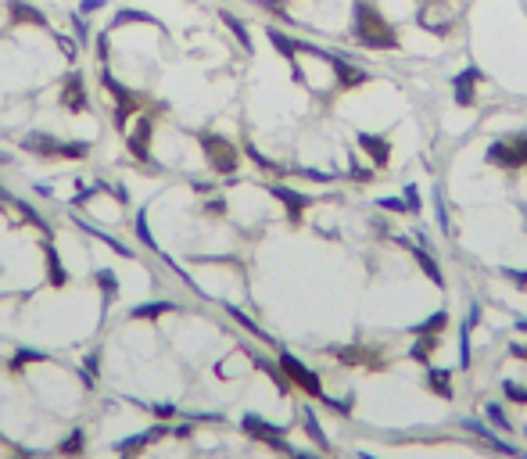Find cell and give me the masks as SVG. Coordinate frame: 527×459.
Listing matches in <instances>:
<instances>
[{
    "label": "cell",
    "instance_id": "cell-44",
    "mask_svg": "<svg viewBox=\"0 0 527 459\" xmlns=\"http://www.w3.org/2000/svg\"><path fill=\"white\" fill-rule=\"evenodd\" d=\"M58 47H61V51H65L69 58H75V43H72L69 36H58Z\"/></svg>",
    "mask_w": 527,
    "mask_h": 459
},
{
    "label": "cell",
    "instance_id": "cell-7",
    "mask_svg": "<svg viewBox=\"0 0 527 459\" xmlns=\"http://www.w3.org/2000/svg\"><path fill=\"white\" fill-rule=\"evenodd\" d=\"M165 434H169V427H165V423H154L151 431H143V434H133V438H122V441H115V452H119L122 459H137L143 449L151 445V441L165 438Z\"/></svg>",
    "mask_w": 527,
    "mask_h": 459
},
{
    "label": "cell",
    "instance_id": "cell-52",
    "mask_svg": "<svg viewBox=\"0 0 527 459\" xmlns=\"http://www.w3.org/2000/svg\"><path fill=\"white\" fill-rule=\"evenodd\" d=\"M4 162H8V158H4V154H0V165H4Z\"/></svg>",
    "mask_w": 527,
    "mask_h": 459
},
{
    "label": "cell",
    "instance_id": "cell-22",
    "mask_svg": "<svg viewBox=\"0 0 527 459\" xmlns=\"http://www.w3.org/2000/svg\"><path fill=\"white\" fill-rule=\"evenodd\" d=\"M427 388L438 391L441 399H452V377H449V370H427Z\"/></svg>",
    "mask_w": 527,
    "mask_h": 459
},
{
    "label": "cell",
    "instance_id": "cell-34",
    "mask_svg": "<svg viewBox=\"0 0 527 459\" xmlns=\"http://www.w3.org/2000/svg\"><path fill=\"white\" fill-rule=\"evenodd\" d=\"M226 312H230V316H233V320H237V323H241L244 330H251V334H255V338H266V330H262V327H255V323H251V320H248V316H244L241 309H237V305H226ZM266 341H269V338H266Z\"/></svg>",
    "mask_w": 527,
    "mask_h": 459
},
{
    "label": "cell",
    "instance_id": "cell-53",
    "mask_svg": "<svg viewBox=\"0 0 527 459\" xmlns=\"http://www.w3.org/2000/svg\"><path fill=\"white\" fill-rule=\"evenodd\" d=\"M524 438H527V427H524Z\"/></svg>",
    "mask_w": 527,
    "mask_h": 459
},
{
    "label": "cell",
    "instance_id": "cell-50",
    "mask_svg": "<svg viewBox=\"0 0 527 459\" xmlns=\"http://www.w3.org/2000/svg\"><path fill=\"white\" fill-rule=\"evenodd\" d=\"M291 459H312V456H305V452H291Z\"/></svg>",
    "mask_w": 527,
    "mask_h": 459
},
{
    "label": "cell",
    "instance_id": "cell-30",
    "mask_svg": "<svg viewBox=\"0 0 527 459\" xmlns=\"http://www.w3.org/2000/svg\"><path fill=\"white\" fill-rule=\"evenodd\" d=\"M86 154H90V144H86V140H61L58 158H86Z\"/></svg>",
    "mask_w": 527,
    "mask_h": 459
},
{
    "label": "cell",
    "instance_id": "cell-54",
    "mask_svg": "<svg viewBox=\"0 0 527 459\" xmlns=\"http://www.w3.org/2000/svg\"><path fill=\"white\" fill-rule=\"evenodd\" d=\"M520 459H527V452H524V456H520Z\"/></svg>",
    "mask_w": 527,
    "mask_h": 459
},
{
    "label": "cell",
    "instance_id": "cell-35",
    "mask_svg": "<svg viewBox=\"0 0 527 459\" xmlns=\"http://www.w3.org/2000/svg\"><path fill=\"white\" fill-rule=\"evenodd\" d=\"M499 276H506V280H513V283H517V287H520V291H527V273H524V269H513V266H502V269H499Z\"/></svg>",
    "mask_w": 527,
    "mask_h": 459
},
{
    "label": "cell",
    "instance_id": "cell-36",
    "mask_svg": "<svg viewBox=\"0 0 527 459\" xmlns=\"http://www.w3.org/2000/svg\"><path fill=\"white\" fill-rule=\"evenodd\" d=\"M434 212H438V226L445 233H452V223H449V212H445V201H441V191H434Z\"/></svg>",
    "mask_w": 527,
    "mask_h": 459
},
{
    "label": "cell",
    "instance_id": "cell-51",
    "mask_svg": "<svg viewBox=\"0 0 527 459\" xmlns=\"http://www.w3.org/2000/svg\"><path fill=\"white\" fill-rule=\"evenodd\" d=\"M359 459H377V456H370V452H359Z\"/></svg>",
    "mask_w": 527,
    "mask_h": 459
},
{
    "label": "cell",
    "instance_id": "cell-46",
    "mask_svg": "<svg viewBox=\"0 0 527 459\" xmlns=\"http://www.w3.org/2000/svg\"><path fill=\"white\" fill-rule=\"evenodd\" d=\"M351 176H355L359 183H370V180H373V172H370V169H351Z\"/></svg>",
    "mask_w": 527,
    "mask_h": 459
},
{
    "label": "cell",
    "instance_id": "cell-37",
    "mask_svg": "<svg viewBox=\"0 0 527 459\" xmlns=\"http://www.w3.org/2000/svg\"><path fill=\"white\" fill-rule=\"evenodd\" d=\"M248 154H251V162L259 165V169H266V172H280V165H277V162H269V158H266L262 151H255L251 144H248Z\"/></svg>",
    "mask_w": 527,
    "mask_h": 459
},
{
    "label": "cell",
    "instance_id": "cell-21",
    "mask_svg": "<svg viewBox=\"0 0 527 459\" xmlns=\"http://www.w3.org/2000/svg\"><path fill=\"white\" fill-rule=\"evenodd\" d=\"M301 420H305V431H309V438L316 441L323 452H330V438L323 434V427H319V420H316V413L312 409H301Z\"/></svg>",
    "mask_w": 527,
    "mask_h": 459
},
{
    "label": "cell",
    "instance_id": "cell-48",
    "mask_svg": "<svg viewBox=\"0 0 527 459\" xmlns=\"http://www.w3.org/2000/svg\"><path fill=\"white\" fill-rule=\"evenodd\" d=\"M0 204H14V194H8L4 187H0Z\"/></svg>",
    "mask_w": 527,
    "mask_h": 459
},
{
    "label": "cell",
    "instance_id": "cell-11",
    "mask_svg": "<svg viewBox=\"0 0 527 459\" xmlns=\"http://www.w3.org/2000/svg\"><path fill=\"white\" fill-rule=\"evenodd\" d=\"M269 194H273V198H280V201H283V209H287V215H291V219H294V223H298V219H301V212H305V209H309V204H312V201H309L305 194H298V191H291V187H280V183H277V187H269Z\"/></svg>",
    "mask_w": 527,
    "mask_h": 459
},
{
    "label": "cell",
    "instance_id": "cell-3",
    "mask_svg": "<svg viewBox=\"0 0 527 459\" xmlns=\"http://www.w3.org/2000/svg\"><path fill=\"white\" fill-rule=\"evenodd\" d=\"M484 158H488L491 165H502V169H520V165H527V133H517V137H509V140H495Z\"/></svg>",
    "mask_w": 527,
    "mask_h": 459
},
{
    "label": "cell",
    "instance_id": "cell-42",
    "mask_svg": "<svg viewBox=\"0 0 527 459\" xmlns=\"http://www.w3.org/2000/svg\"><path fill=\"white\" fill-rule=\"evenodd\" d=\"M380 209H388V212H409V204L406 201H398V198H384V201H377Z\"/></svg>",
    "mask_w": 527,
    "mask_h": 459
},
{
    "label": "cell",
    "instance_id": "cell-5",
    "mask_svg": "<svg viewBox=\"0 0 527 459\" xmlns=\"http://www.w3.org/2000/svg\"><path fill=\"white\" fill-rule=\"evenodd\" d=\"M241 427H244V431H248L251 438L266 441L269 449H277V452H287V456L294 452V449H291V445H287V441H283V431H280V427H277V423H269V420H262L259 413H248V416L241 420Z\"/></svg>",
    "mask_w": 527,
    "mask_h": 459
},
{
    "label": "cell",
    "instance_id": "cell-47",
    "mask_svg": "<svg viewBox=\"0 0 527 459\" xmlns=\"http://www.w3.org/2000/svg\"><path fill=\"white\" fill-rule=\"evenodd\" d=\"M204 212H226V204H222V201H219V198H215V201H212V204H204Z\"/></svg>",
    "mask_w": 527,
    "mask_h": 459
},
{
    "label": "cell",
    "instance_id": "cell-49",
    "mask_svg": "<svg viewBox=\"0 0 527 459\" xmlns=\"http://www.w3.org/2000/svg\"><path fill=\"white\" fill-rule=\"evenodd\" d=\"M509 352H513L517 359H527V348H520V344H513V348H509Z\"/></svg>",
    "mask_w": 527,
    "mask_h": 459
},
{
    "label": "cell",
    "instance_id": "cell-1",
    "mask_svg": "<svg viewBox=\"0 0 527 459\" xmlns=\"http://www.w3.org/2000/svg\"><path fill=\"white\" fill-rule=\"evenodd\" d=\"M351 19H355V36H359V43L373 47V51H380V47H395V43H398L395 29H391L384 19H380V11H377V8H370V4H355Z\"/></svg>",
    "mask_w": 527,
    "mask_h": 459
},
{
    "label": "cell",
    "instance_id": "cell-9",
    "mask_svg": "<svg viewBox=\"0 0 527 459\" xmlns=\"http://www.w3.org/2000/svg\"><path fill=\"white\" fill-rule=\"evenodd\" d=\"M61 104L69 112H86V86H83V75L72 72L65 83H61Z\"/></svg>",
    "mask_w": 527,
    "mask_h": 459
},
{
    "label": "cell",
    "instance_id": "cell-20",
    "mask_svg": "<svg viewBox=\"0 0 527 459\" xmlns=\"http://www.w3.org/2000/svg\"><path fill=\"white\" fill-rule=\"evenodd\" d=\"M484 420L495 427V431H502V434H509V431H513V423H509V416H506L502 402H488V405H484Z\"/></svg>",
    "mask_w": 527,
    "mask_h": 459
},
{
    "label": "cell",
    "instance_id": "cell-28",
    "mask_svg": "<svg viewBox=\"0 0 527 459\" xmlns=\"http://www.w3.org/2000/svg\"><path fill=\"white\" fill-rule=\"evenodd\" d=\"M434 348H438V341H434V338H430V334H420V341L409 348V359H417V362H427V355L434 352Z\"/></svg>",
    "mask_w": 527,
    "mask_h": 459
},
{
    "label": "cell",
    "instance_id": "cell-24",
    "mask_svg": "<svg viewBox=\"0 0 527 459\" xmlns=\"http://www.w3.org/2000/svg\"><path fill=\"white\" fill-rule=\"evenodd\" d=\"M83 445H86V434L75 427V431H72V434H69V438L58 445V452L65 456V459H79V456H83Z\"/></svg>",
    "mask_w": 527,
    "mask_h": 459
},
{
    "label": "cell",
    "instance_id": "cell-10",
    "mask_svg": "<svg viewBox=\"0 0 527 459\" xmlns=\"http://www.w3.org/2000/svg\"><path fill=\"white\" fill-rule=\"evenodd\" d=\"M151 130H154V122L151 115H140V126L130 133V154L137 158V162H151V151H148V140H151Z\"/></svg>",
    "mask_w": 527,
    "mask_h": 459
},
{
    "label": "cell",
    "instance_id": "cell-19",
    "mask_svg": "<svg viewBox=\"0 0 527 459\" xmlns=\"http://www.w3.org/2000/svg\"><path fill=\"white\" fill-rule=\"evenodd\" d=\"M8 8H11V19H14V22H29V25H43V22H47L33 4H25V0H11Z\"/></svg>",
    "mask_w": 527,
    "mask_h": 459
},
{
    "label": "cell",
    "instance_id": "cell-13",
    "mask_svg": "<svg viewBox=\"0 0 527 459\" xmlns=\"http://www.w3.org/2000/svg\"><path fill=\"white\" fill-rule=\"evenodd\" d=\"M22 148H25L29 154H40V158H58L61 140H54L51 133H29V137L22 140Z\"/></svg>",
    "mask_w": 527,
    "mask_h": 459
},
{
    "label": "cell",
    "instance_id": "cell-27",
    "mask_svg": "<svg viewBox=\"0 0 527 459\" xmlns=\"http://www.w3.org/2000/svg\"><path fill=\"white\" fill-rule=\"evenodd\" d=\"M47 359H51L47 352H33V348H19V355L11 359V373H22L25 362H47Z\"/></svg>",
    "mask_w": 527,
    "mask_h": 459
},
{
    "label": "cell",
    "instance_id": "cell-38",
    "mask_svg": "<svg viewBox=\"0 0 527 459\" xmlns=\"http://www.w3.org/2000/svg\"><path fill=\"white\" fill-rule=\"evenodd\" d=\"M137 237H140V241L148 244V248H154V237H151V230H148V212L137 215Z\"/></svg>",
    "mask_w": 527,
    "mask_h": 459
},
{
    "label": "cell",
    "instance_id": "cell-6",
    "mask_svg": "<svg viewBox=\"0 0 527 459\" xmlns=\"http://www.w3.org/2000/svg\"><path fill=\"white\" fill-rule=\"evenodd\" d=\"M459 427H462V431H470V434H477V438H481V441H488V445H491L495 452H502V456H513V459H520V456H524L520 449H513V445H509V441H502L499 434H495V431H491V427H488L484 420H473V416H462V420H459Z\"/></svg>",
    "mask_w": 527,
    "mask_h": 459
},
{
    "label": "cell",
    "instance_id": "cell-25",
    "mask_svg": "<svg viewBox=\"0 0 527 459\" xmlns=\"http://www.w3.org/2000/svg\"><path fill=\"white\" fill-rule=\"evenodd\" d=\"M79 230H86L90 237H97V241H104L111 251H115V255H122V259H133V248H126L122 241H115V237H108L104 230H93V226H86V223H79Z\"/></svg>",
    "mask_w": 527,
    "mask_h": 459
},
{
    "label": "cell",
    "instance_id": "cell-26",
    "mask_svg": "<svg viewBox=\"0 0 527 459\" xmlns=\"http://www.w3.org/2000/svg\"><path fill=\"white\" fill-rule=\"evenodd\" d=\"M162 312H176V302H148V305H137L130 316L133 320H154V316H162Z\"/></svg>",
    "mask_w": 527,
    "mask_h": 459
},
{
    "label": "cell",
    "instance_id": "cell-2",
    "mask_svg": "<svg viewBox=\"0 0 527 459\" xmlns=\"http://www.w3.org/2000/svg\"><path fill=\"white\" fill-rule=\"evenodd\" d=\"M201 148H204V158H209V165H212L215 172H222V176L237 172V162H241V154H237V148L230 144L226 137L204 133V137H201Z\"/></svg>",
    "mask_w": 527,
    "mask_h": 459
},
{
    "label": "cell",
    "instance_id": "cell-32",
    "mask_svg": "<svg viewBox=\"0 0 527 459\" xmlns=\"http://www.w3.org/2000/svg\"><path fill=\"white\" fill-rule=\"evenodd\" d=\"M269 40H273V47H277L280 54H287V58L294 61V54H298V40H287L283 33H277V29H269Z\"/></svg>",
    "mask_w": 527,
    "mask_h": 459
},
{
    "label": "cell",
    "instance_id": "cell-55",
    "mask_svg": "<svg viewBox=\"0 0 527 459\" xmlns=\"http://www.w3.org/2000/svg\"><path fill=\"white\" fill-rule=\"evenodd\" d=\"M427 4H434V0H427Z\"/></svg>",
    "mask_w": 527,
    "mask_h": 459
},
{
    "label": "cell",
    "instance_id": "cell-16",
    "mask_svg": "<svg viewBox=\"0 0 527 459\" xmlns=\"http://www.w3.org/2000/svg\"><path fill=\"white\" fill-rule=\"evenodd\" d=\"M43 255H47V269H51V283H54V287H65V283H69V269L61 266V259H58V248H54L51 241L43 244Z\"/></svg>",
    "mask_w": 527,
    "mask_h": 459
},
{
    "label": "cell",
    "instance_id": "cell-29",
    "mask_svg": "<svg viewBox=\"0 0 527 459\" xmlns=\"http://www.w3.org/2000/svg\"><path fill=\"white\" fill-rule=\"evenodd\" d=\"M126 22H140V25H154V29H162V25H158V19H151L148 11H119V14H115V25H126Z\"/></svg>",
    "mask_w": 527,
    "mask_h": 459
},
{
    "label": "cell",
    "instance_id": "cell-12",
    "mask_svg": "<svg viewBox=\"0 0 527 459\" xmlns=\"http://www.w3.org/2000/svg\"><path fill=\"white\" fill-rule=\"evenodd\" d=\"M359 148H362L366 154H370V162H373V165H380V169L388 165V158H391V144H388L384 137H377V133H359Z\"/></svg>",
    "mask_w": 527,
    "mask_h": 459
},
{
    "label": "cell",
    "instance_id": "cell-18",
    "mask_svg": "<svg viewBox=\"0 0 527 459\" xmlns=\"http://www.w3.org/2000/svg\"><path fill=\"white\" fill-rule=\"evenodd\" d=\"M101 83H104V90H108V93H111V97H115L119 104H137V97H133V90H130V86H122V83H119V79H115V75H111V72H108V69L101 72Z\"/></svg>",
    "mask_w": 527,
    "mask_h": 459
},
{
    "label": "cell",
    "instance_id": "cell-33",
    "mask_svg": "<svg viewBox=\"0 0 527 459\" xmlns=\"http://www.w3.org/2000/svg\"><path fill=\"white\" fill-rule=\"evenodd\" d=\"M502 395L517 405H527V388H520L517 381H502Z\"/></svg>",
    "mask_w": 527,
    "mask_h": 459
},
{
    "label": "cell",
    "instance_id": "cell-8",
    "mask_svg": "<svg viewBox=\"0 0 527 459\" xmlns=\"http://www.w3.org/2000/svg\"><path fill=\"white\" fill-rule=\"evenodd\" d=\"M395 241H398V244H402V248H409V255H412V259H417V266H420V269H423V273H427V280H430V283H438V287H445V273H441V269H438L434 255H430V251H427V248H420V244H409V241H406V237H395Z\"/></svg>",
    "mask_w": 527,
    "mask_h": 459
},
{
    "label": "cell",
    "instance_id": "cell-45",
    "mask_svg": "<svg viewBox=\"0 0 527 459\" xmlns=\"http://www.w3.org/2000/svg\"><path fill=\"white\" fill-rule=\"evenodd\" d=\"M104 8V0H83V14H93V11H101Z\"/></svg>",
    "mask_w": 527,
    "mask_h": 459
},
{
    "label": "cell",
    "instance_id": "cell-40",
    "mask_svg": "<svg viewBox=\"0 0 527 459\" xmlns=\"http://www.w3.org/2000/svg\"><path fill=\"white\" fill-rule=\"evenodd\" d=\"M319 402H323L327 409H333V413H341V416L351 413V402H338V399H327V395H319Z\"/></svg>",
    "mask_w": 527,
    "mask_h": 459
},
{
    "label": "cell",
    "instance_id": "cell-31",
    "mask_svg": "<svg viewBox=\"0 0 527 459\" xmlns=\"http://www.w3.org/2000/svg\"><path fill=\"white\" fill-rule=\"evenodd\" d=\"M222 22H226V25H230V33H233L237 40H241V47H244V51H251V36H248V29H244V22H237V19H233V14H230V11H222Z\"/></svg>",
    "mask_w": 527,
    "mask_h": 459
},
{
    "label": "cell",
    "instance_id": "cell-4",
    "mask_svg": "<svg viewBox=\"0 0 527 459\" xmlns=\"http://www.w3.org/2000/svg\"><path fill=\"white\" fill-rule=\"evenodd\" d=\"M280 370H283V377L287 381H291L298 391H305V395H312V399H319V395H323V384H319V377L305 366V362L301 359H294L291 352H280Z\"/></svg>",
    "mask_w": 527,
    "mask_h": 459
},
{
    "label": "cell",
    "instance_id": "cell-14",
    "mask_svg": "<svg viewBox=\"0 0 527 459\" xmlns=\"http://www.w3.org/2000/svg\"><path fill=\"white\" fill-rule=\"evenodd\" d=\"M327 61H330V69H333V75H338V83L348 90V86H359V83H366V72L362 69H355V65H348L344 58H330L327 54Z\"/></svg>",
    "mask_w": 527,
    "mask_h": 459
},
{
    "label": "cell",
    "instance_id": "cell-15",
    "mask_svg": "<svg viewBox=\"0 0 527 459\" xmlns=\"http://www.w3.org/2000/svg\"><path fill=\"white\" fill-rule=\"evenodd\" d=\"M477 79H481V72H477V69H467V72H459L456 75V104H462V108H467V104H473L477 101Z\"/></svg>",
    "mask_w": 527,
    "mask_h": 459
},
{
    "label": "cell",
    "instance_id": "cell-41",
    "mask_svg": "<svg viewBox=\"0 0 527 459\" xmlns=\"http://www.w3.org/2000/svg\"><path fill=\"white\" fill-rule=\"evenodd\" d=\"M406 204H409V212H420V191H417V187H406Z\"/></svg>",
    "mask_w": 527,
    "mask_h": 459
},
{
    "label": "cell",
    "instance_id": "cell-23",
    "mask_svg": "<svg viewBox=\"0 0 527 459\" xmlns=\"http://www.w3.org/2000/svg\"><path fill=\"white\" fill-rule=\"evenodd\" d=\"M445 327H449V312H445V309H438L434 316H430V320H423V323H417V327H412V334H441V330Z\"/></svg>",
    "mask_w": 527,
    "mask_h": 459
},
{
    "label": "cell",
    "instance_id": "cell-43",
    "mask_svg": "<svg viewBox=\"0 0 527 459\" xmlns=\"http://www.w3.org/2000/svg\"><path fill=\"white\" fill-rule=\"evenodd\" d=\"M169 434L172 438H190V434H194V427H190V423H176V427H169Z\"/></svg>",
    "mask_w": 527,
    "mask_h": 459
},
{
    "label": "cell",
    "instance_id": "cell-39",
    "mask_svg": "<svg viewBox=\"0 0 527 459\" xmlns=\"http://www.w3.org/2000/svg\"><path fill=\"white\" fill-rule=\"evenodd\" d=\"M140 405H143V409H151V413H154L158 420H172L176 413H180L176 405H165V402H162V405H148V402H140Z\"/></svg>",
    "mask_w": 527,
    "mask_h": 459
},
{
    "label": "cell",
    "instance_id": "cell-17",
    "mask_svg": "<svg viewBox=\"0 0 527 459\" xmlns=\"http://www.w3.org/2000/svg\"><path fill=\"white\" fill-rule=\"evenodd\" d=\"M93 283L101 287V294H104V309H108V305L119 298V280H115V273H111V269H97V273H93Z\"/></svg>",
    "mask_w": 527,
    "mask_h": 459
}]
</instances>
